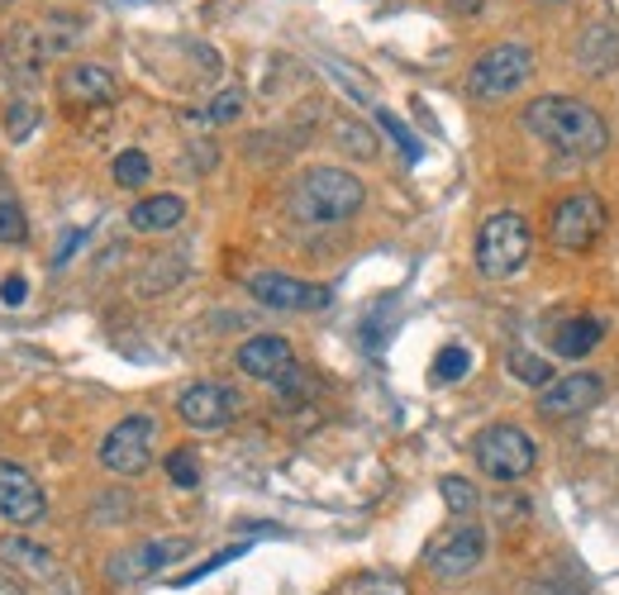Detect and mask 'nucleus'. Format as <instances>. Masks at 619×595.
<instances>
[{
    "instance_id": "obj_1",
    "label": "nucleus",
    "mask_w": 619,
    "mask_h": 595,
    "mask_svg": "<svg viewBox=\"0 0 619 595\" xmlns=\"http://www.w3.org/2000/svg\"><path fill=\"white\" fill-rule=\"evenodd\" d=\"M524 129L534 139L549 143V148L572 153V157H596V153H606V143H610L606 120H600L586 100H572V96H539V100H529Z\"/></svg>"
},
{
    "instance_id": "obj_2",
    "label": "nucleus",
    "mask_w": 619,
    "mask_h": 595,
    "mask_svg": "<svg viewBox=\"0 0 619 595\" xmlns=\"http://www.w3.org/2000/svg\"><path fill=\"white\" fill-rule=\"evenodd\" d=\"M363 181L343 167H310L291 191V214L306 224H343L363 210Z\"/></svg>"
},
{
    "instance_id": "obj_3",
    "label": "nucleus",
    "mask_w": 619,
    "mask_h": 595,
    "mask_svg": "<svg viewBox=\"0 0 619 595\" xmlns=\"http://www.w3.org/2000/svg\"><path fill=\"white\" fill-rule=\"evenodd\" d=\"M529 253H534V234H529L524 214L500 210L477 229V267H482V277H491V282L515 277V272L529 263Z\"/></svg>"
},
{
    "instance_id": "obj_4",
    "label": "nucleus",
    "mask_w": 619,
    "mask_h": 595,
    "mask_svg": "<svg viewBox=\"0 0 619 595\" xmlns=\"http://www.w3.org/2000/svg\"><path fill=\"white\" fill-rule=\"evenodd\" d=\"M472 458L477 467L491 476V482H524L539 462V448H534V433L520 429V425H486L477 439H472Z\"/></svg>"
},
{
    "instance_id": "obj_5",
    "label": "nucleus",
    "mask_w": 619,
    "mask_h": 595,
    "mask_svg": "<svg viewBox=\"0 0 619 595\" xmlns=\"http://www.w3.org/2000/svg\"><path fill=\"white\" fill-rule=\"evenodd\" d=\"M529 77H534V53L524 43H496L472 63L467 91L477 100H510L515 91H524Z\"/></svg>"
},
{
    "instance_id": "obj_6",
    "label": "nucleus",
    "mask_w": 619,
    "mask_h": 595,
    "mask_svg": "<svg viewBox=\"0 0 619 595\" xmlns=\"http://www.w3.org/2000/svg\"><path fill=\"white\" fill-rule=\"evenodd\" d=\"M153 443H157V419L129 415L100 439V462H106L114 476H143L153 462Z\"/></svg>"
},
{
    "instance_id": "obj_7",
    "label": "nucleus",
    "mask_w": 619,
    "mask_h": 595,
    "mask_svg": "<svg viewBox=\"0 0 619 595\" xmlns=\"http://www.w3.org/2000/svg\"><path fill=\"white\" fill-rule=\"evenodd\" d=\"M600 229H606V206H600V196L577 191V196H567L563 206L553 210L549 243L557 253H586L600 239Z\"/></svg>"
},
{
    "instance_id": "obj_8",
    "label": "nucleus",
    "mask_w": 619,
    "mask_h": 595,
    "mask_svg": "<svg viewBox=\"0 0 619 595\" xmlns=\"http://www.w3.org/2000/svg\"><path fill=\"white\" fill-rule=\"evenodd\" d=\"M482 558H486V529H477V525H457V529H449L443 539L429 543V553H424L429 572L443 576V582L472 576V572L482 568Z\"/></svg>"
},
{
    "instance_id": "obj_9",
    "label": "nucleus",
    "mask_w": 619,
    "mask_h": 595,
    "mask_svg": "<svg viewBox=\"0 0 619 595\" xmlns=\"http://www.w3.org/2000/svg\"><path fill=\"white\" fill-rule=\"evenodd\" d=\"M186 553H191V539H148L139 548H124V553L110 558V582L114 586H134V582H148V576L167 572L172 562H181Z\"/></svg>"
},
{
    "instance_id": "obj_10",
    "label": "nucleus",
    "mask_w": 619,
    "mask_h": 595,
    "mask_svg": "<svg viewBox=\"0 0 619 595\" xmlns=\"http://www.w3.org/2000/svg\"><path fill=\"white\" fill-rule=\"evenodd\" d=\"M239 390L234 386H224V382H191L177 396V415H181V425H191V429H224L229 419L239 415Z\"/></svg>"
},
{
    "instance_id": "obj_11",
    "label": "nucleus",
    "mask_w": 619,
    "mask_h": 595,
    "mask_svg": "<svg viewBox=\"0 0 619 595\" xmlns=\"http://www.w3.org/2000/svg\"><path fill=\"white\" fill-rule=\"evenodd\" d=\"M48 515V500H43V486L29 476L20 462H0V519L14 529H29Z\"/></svg>"
},
{
    "instance_id": "obj_12",
    "label": "nucleus",
    "mask_w": 619,
    "mask_h": 595,
    "mask_svg": "<svg viewBox=\"0 0 619 595\" xmlns=\"http://www.w3.org/2000/svg\"><path fill=\"white\" fill-rule=\"evenodd\" d=\"M248 296L267 310H324L329 291L314 282H300V277H286V272H253L248 277Z\"/></svg>"
},
{
    "instance_id": "obj_13",
    "label": "nucleus",
    "mask_w": 619,
    "mask_h": 595,
    "mask_svg": "<svg viewBox=\"0 0 619 595\" xmlns=\"http://www.w3.org/2000/svg\"><path fill=\"white\" fill-rule=\"evenodd\" d=\"M606 396V382L596 372H567L563 382H549L539 396V410L549 419H572V415H586L592 405H600Z\"/></svg>"
},
{
    "instance_id": "obj_14",
    "label": "nucleus",
    "mask_w": 619,
    "mask_h": 595,
    "mask_svg": "<svg viewBox=\"0 0 619 595\" xmlns=\"http://www.w3.org/2000/svg\"><path fill=\"white\" fill-rule=\"evenodd\" d=\"M239 372L243 376H253V382H272L277 386L286 372L296 367V348L286 343V339H277V333H257V339H248L239 348Z\"/></svg>"
},
{
    "instance_id": "obj_15",
    "label": "nucleus",
    "mask_w": 619,
    "mask_h": 595,
    "mask_svg": "<svg viewBox=\"0 0 619 595\" xmlns=\"http://www.w3.org/2000/svg\"><path fill=\"white\" fill-rule=\"evenodd\" d=\"M57 91H63V100H71V106H110L120 81L100 63H71L63 77H57Z\"/></svg>"
},
{
    "instance_id": "obj_16",
    "label": "nucleus",
    "mask_w": 619,
    "mask_h": 595,
    "mask_svg": "<svg viewBox=\"0 0 619 595\" xmlns=\"http://www.w3.org/2000/svg\"><path fill=\"white\" fill-rule=\"evenodd\" d=\"M577 67L586 71V77H606V71L619 67V24L596 20V24L582 29V38H577Z\"/></svg>"
},
{
    "instance_id": "obj_17",
    "label": "nucleus",
    "mask_w": 619,
    "mask_h": 595,
    "mask_svg": "<svg viewBox=\"0 0 619 595\" xmlns=\"http://www.w3.org/2000/svg\"><path fill=\"white\" fill-rule=\"evenodd\" d=\"M186 220V200L181 196H143L134 210H129V229L134 234H167V229H177Z\"/></svg>"
},
{
    "instance_id": "obj_18",
    "label": "nucleus",
    "mask_w": 619,
    "mask_h": 595,
    "mask_svg": "<svg viewBox=\"0 0 619 595\" xmlns=\"http://www.w3.org/2000/svg\"><path fill=\"white\" fill-rule=\"evenodd\" d=\"M600 339H606V319L582 315V319H567V324L553 333V353L557 357H586Z\"/></svg>"
},
{
    "instance_id": "obj_19",
    "label": "nucleus",
    "mask_w": 619,
    "mask_h": 595,
    "mask_svg": "<svg viewBox=\"0 0 619 595\" xmlns=\"http://www.w3.org/2000/svg\"><path fill=\"white\" fill-rule=\"evenodd\" d=\"M0 558L10 562V568H24L34 576H53V553L29 539H0Z\"/></svg>"
},
{
    "instance_id": "obj_20",
    "label": "nucleus",
    "mask_w": 619,
    "mask_h": 595,
    "mask_svg": "<svg viewBox=\"0 0 619 595\" xmlns=\"http://www.w3.org/2000/svg\"><path fill=\"white\" fill-rule=\"evenodd\" d=\"M506 367L515 382H524V386H549L553 382V367L543 362L539 353H529V348H510L506 353Z\"/></svg>"
},
{
    "instance_id": "obj_21",
    "label": "nucleus",
    "mask_w": 619,
    "mask_h": 595,
    "mask_svg": "<svg viewBox=\"0 0 619 595\" xmlns=\"http://www.w3.org/2000/svg\"><path fill=\"white\" fill-rule=\"evenodd\" d=\"M148 177H153V163H148V153L143 148H124L120 157H114V181H120L124 191H139Z\"/></svg>"
},
{
    "instance_id": "obj_22",
    "label": "nucleus",
    "mask_w": 619,
    "mask_h": 595,
    "mask_svg": "<svg viewBox=\"0 0 619 595\" xmlns=\"http://www.w3.org/2000/svg\"><path fill=\"white\" fill-rule=\"evenodd\" d=\"M243 100H248V96H243V86H229V91L214 96L206 110H196V120L200 124H229V120H239V114H243Z\"/></svg>"
},
{
    "instance_id": "obj_23",
    "label": "nucleus",
    "mask_w": 619,
    "mask_h": 595,
    "mask_svg": "<svg viewBox=\"0 0 619 595\" xmlns=\"http://www.w3.org/2000/svg\"><path fill=\"white\" fill-rule=\"evenodd\" d=\"M443 505H449L453 515H472L482 505V496H477V486L467 482V476H443Z\"/></svg>"
},
{
    "instance_id": "obj_24",
    "label": "nucleus",
    "mask_w": 619,
    "mask_h": 595,
    "mask_svg": "<svg viewBox=\"0 0 619 595\" xmlns=\"http://www.w3.org/2000/svg\"><path fill=\"white\" fill-rule=\"evenodd\" d=\"M167 482L181 486V491H196L200 486V462L191 448H177V453H167Z\"/></svg>"
},
{
    "instance_id": "obj_25",
    "label": "nucleus",
    "mask_w": 619,
    "mask_h": 595,
    "mask_svg": "<svg viewBox=\"0 0 619 595\" xmlns=\"http://www.w3.org/2000/svg\"><path fill=\"white\" fill-rule=\"evenodd\" d=\"M467 372H472V353H467L463 343L443 348V353L434 357V382H463Z\"/></svg>"
},
{
    "instance_id": "obj_26",
    "label": "nucleus",
    "mask_w": 619,
    "mask_h": 595,
    "mask_svg": "<svg viewBox=\"0 0 619 595\" xmlns=\"http://www.w3.org/2000/svg\"><path fill=\"white\" fill-rule=\"evenodd\" d=\"M24 239H29V214L14 206V200H0V243H5V249H20Z\"/></svg>"
},
{
    "instance_id": "obj_27",
    "label": "nucleus",
    "mask_w": 619,
    "mask_h": 595,
    "mask_svg": "<svg viewBox=\"0 0 619 595\" xmlns=\"http://www.w3.org/2000/svg\"><path fill=\"white\" fill-rule=\"evenodd\" d=\"M334 134H339V143H343V148H349L353 157H372V153H377V139H372L363 124H353V120H339Z\"/></svg>"
},
{
    "instance_id": "obj_28",
    "label": "nucleus",
    "mask_w": 619,
    "mask_h": 595,
    "mask_svg": "<svg viewBox=\"0 0 619 595\" xmlns=\"http://www.w3.org/2000/svg\"><path fill=\"white\" fill-rule=\"evenodd\" d=\"M243 553H248V543H234V548H224V553H214L210 562H200V568H191V572H181V576H177V586H196V582H206V576H210V572H220V568H229V562H234V558H243Z\"/></svg>"
},
{
    "instance_id": "obj_29",
    "label": "nucleus",
    "mask_w": 619,
    "mask_h": 595,
    "mask_svg": "<svg viewBox=\"0 0 619 595\" xmlns=\"http://www.w3.org/2000/svg\"><path fill=\"white\" fill-rule=\"evenodd\" d=\"M377 124H382V129H386V134H391L396 143H400V148H406V157H410V163H414V157H420V143H414V134H410V129L396 120L391 110H377Z\"/></svg>"
},
{
    "instance_id": "obj_30",
    "label": "nucleus",
    "mask_w": 619,
    "mask_h": 595,
    "mask_svg": "<svg viewBox=\"0 0 619 595\" xmlns=\"http://www.w3.org/2000/svg\"><path fill=\"white\" fill-rule=\"evenodd\" d=\"M34 124H38V110L29 106V100H20V106H10V114H5L10 139H29V134H34Z\"/></svg>"
},
{
    "instance_id": "obj_31",
    "label": "nucleus",
    "mask_w": 619,
    "mask_h": 595,
    "mask_svg": "<svg viewBox=\"0 0 619 595\" xmlns=\"http://www.w3.org/2000/svg\"><path fill=\"white\" fill-rule=\"evenodd\" d=\"M24 296H29L24 277H5V282H0V300H5V305H24Z\"/></svg>"
},
{
    "instance_id": "obj_32",
    "label": "nucleus",
    "mask_w": 619,
    "mask_h": 595,
    "mask_svg": "<svg viewBox=\"0 0 619 595\" xmlns=\"http://www.w3.org/2000/svg\"><path fill=\"white\" fill-rule=\"evenodd\" d=\"M524 595H582V591H577V586H567V582H553V576H549V582H529Z\"/></svg>"
},
{
    "instance_id": "obj_33",
    "label": "nucleus",
    "mask_w": 619,
    "mask_h": 595,
    "mask_svg": "<svg viewBox=\"0 0 619 595\" xmlns=\"http://www.w3.org/2000/svg\"><path fill=\"white\" fill-rule=\"evenodd\" d=\"M0 595H24L20 576H14V572H5V568H0Z\"/></svg>"
},
{
    "instance_id": "obj_34",
    "label": "nucleus",
    "mask_w": 619,
    "mask_h": 595,
    "mask_svg": "<svg viewBox=\"0 0 619 595\" xmlns=\"http://www.w3.org/2000/svg\"><path fill=\"white\" fill-rule=\"evenodd\" d=\"M482 5H486V0H449V10H453V14H477Z\"/></svg>"
},
{
    "instance_id": "obj_35",
    "label": "nucleus",
    "mask_w": 619,
    "mask_h": 595,
    "mask_svg": "<svg viewBox=\"0 0 619 595\" xmlns=\"http://www.w3.org/2000/svg\"><path fill=\"white\" fill-rule=\"evenodd\" d=\"M372 595H406V591H400V586H382V591H372Z\"/></svg>"
},
{
    "instance_id": "obj_36",
    "label": "nucleus",
    "mask_w": 619,
    "mask_h": 595,
    "mask_svg": "<svg viewBox=\"0 0 619 595\" xmlns=\"http://www.w3.org/2000/svg\"><path fill=\"white\" fill-rule=\"evenodd\" d=\"M114 5H139V0H114Z\"/></svg>"
},
{
    "instance_id": "obj_37",
    "label": "nucleus",
    "mask_w": 619,
    "mask_h": 595,
    "mask_svg": "<svg viewBox=\"0 0 619 595\" xmlns=\"http://www.w3.org/2000/svg\"><path fill=\"white\" fill-rule=\"evenodd\" d=\"M553 5H557V0H553Z\"/></svg>"
}]
</instances>
